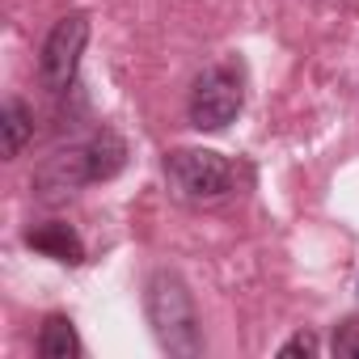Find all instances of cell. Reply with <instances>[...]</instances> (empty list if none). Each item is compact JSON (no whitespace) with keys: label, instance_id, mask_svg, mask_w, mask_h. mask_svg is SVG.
<instances>
[{"label":"cell","instance_id":"obj_8","mask_svg":"<svg viewBox=\"0 0 359 359\" xmlns=\"http://www.w3.org/2000/svg\"><path fill=\"white\" fill-rule=\"evenodd\" d=\"M330 351H334L338 359H359V317H346V321L334 325Z\"/></svg>","mask_w":359,"mask_h":359},{"label":"cell","instance_id":"obj_3","mask_svg":"<svg viewBox=\"0 0 359 359\" xmlns=\"http://www.w3.org/2000/svg\"><path fill=\"white\" fill-rule=\"evenodd\" d=\"M245 106V76L237 64H212L195 76L187 118L195 131H224Z\"/></svg>","mask_w":359,"mask_h":359},{"label":"cell","instance_id":"obj_7","mask_svg":"<svg viewBox=\"0 0 359 359\" xmlns=\"http://www.w3.org/2000/svg\"><path fill=\"white\" fill-rule=\"evenodd\" d=\"M39 355L43 359H76L81 355V338H76V325L64 317V313H51L39 330Z\"/></svg>","mask_w":359,"mask_h":359},{"label":"cell","instance_id":"obj_2","mask_svg":"<svg viewBox=\"0 0 359 359\" xmlns=\"http://www.w3.org/2000/svg\"><path fill=\"white\" fill-rule=\"evenodd\" d=\"M165 182L182 203H216L233 191L237 169L212 148H173L165 156Z\"/></svg>","mask_w":359,"mask_h":359},{"label":"cell","instance_id":"obj_4","mask_svg":"<svg viewBox=\"0 0 359 359\" xmlns=\"http://www.w3.org/2000/svg\"><path fill=\"white\" fill-rule=\"evenodd\" d=\"M85 43H89V18L85 13H68L51 26V34L43 43V55H39V81H43L47 93L60 97L76 85Z\"/></svg>","mask_w":359,"mask_h":359},{"label":"cell","instance_id":"obj_1","mask_svg":"<svg viewBox=\"0 0 359 359\" xmlns=\"http://www.w3.org/2000/svg\"><path fill=\"white\" fill-rule=\"evenodd\" d=\"M144 313H148V325H152L165 355H173V359L203 355L199 309H195L187 279L177 271H152V279L144 287Z\"/></svg>","mask_w":359,"mask_h":359},{"label":"cell","instance_id":"obj_6","mask_svg":"<svg viewBox=\"0 0 359 359\" xmlns=\"http://www.w3.org/2000/svg\"><path fill=\"white\" fill-rule=\"evenodd\" d=\"M0 135H5V156H22V148L34 135V114L22 97H5L0 106Z\"/></svg>","mask_w":359,"mask_h":359},{"label":"cell","instance_id":"obj_9","mask_svg":"<svg viewBox=\"0 0 359 359\" xmlns=\"http://www.w3.org/2000/svg\"><path fill=\"white\" fill-rule=\"evenodd\" d=\"M279 355H317V338H313V334H292V338L279 346Z\"/></svg>","mask_w":359,"mask_h":359},{"label":"cell","instance_id":"obj_5","mask_svg":"<svg viewBox=\"0 0 359 359\" xmlns=\"http://www.w3.org/2000/svg\"><path fill=\"white\" fill-rule=\"evenodd\" d=\"M26 245L39 250V254H47V258H55V262H64V266H81V262H85V241H81V233H76L72 224H60V220L30 229V233H26Z\"/></svg>","mask_w":359,"mask_h":359}]
</instances>
